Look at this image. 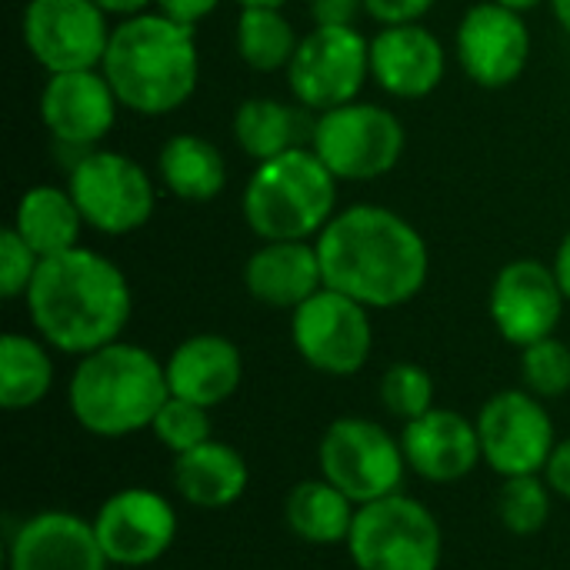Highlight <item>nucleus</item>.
Wrapping results in <instances>:
<instances>
[{
  "mask_svg": "<svg viewBox=\"0 0 570 570\" xmlns=\"http://www.w3.org/2000/svg\"><path fill=\"white\" fill-rule=\"evenodd\" d=\"M167 397V367L147 347L127 341L83 354L67 384L70 414L94 438L147 431Z\"/></svg>",
  "mask_w": 570,
  "mask_h": 570,
  "instance_id": "obj_4",
  "label": "nucleus"
},
{
  "mask_svg": "<svg viewBox=\"0 0 570 570\" xmlns=\"http://www.w3.org/2000/svg\"><path fill=\"white\" fill-rule=\"evenodd\" d=\"M444 43L421 23L381 27L371 40V77L401 100H421L444 80Z\"/></svg>",
  "mask_w": 570,
  "mask_h": 570,
  "instance_id": "obj_19",
  "label": "nucleus"
},
{
  "mask_svg": "<svg viewBox=\"0 0 570 570\" xmlns=\"http://www.w3.org/2000/svg\"><path fill=\"white\" fill-rule=\"evenodd\" d=\"M498 518L518 538L538 534L551 518V484L538 474L504 478V488L498 494Z\"/></svg>",
  "mask_w": 570,
  "mask_h": 570,
  "instance_id": "obj_30",
  "label": "nucleus"
},
{
  "mask_svg": "<svg viewBox=\"0 0 570 570\" xmlns=\"http://www.w3.org/2000/svg\"><path fill=\"white\" fill-rule=\"evenodd\" d=\"M554 274H558V284H561L564 297L570 301V230H568V237L561 240V247H558V257H554Z\"/></svg>",
  "mask_w": 570,
  "mask_h": 570,
  "instance_id": "obj_40",
  "label": "nucleus"
},
{
  "mask_svg": "<svg viewBox=\"0 0 570 570\" xmlns=\"http://www.w3.org/2000/svg\"><path fill=\"white\" fill-rule=\"evenodd\" d=\"M337 177L304 147L257 164L244 187V220L261 240H311L337 214Z\"/></svg>",
  "mask_w": 570,
  "mask_h": 570,
  "instance_id": "obj_5",
  "label": "nucleus"
},
{
  "mask_svg": "<svg viewBox=\"0 0 570 570\" xmlns=\"http://www.w3.org/2000/svg\"><path fill=\"white\" fill-rule=\"evenodd\" d=\"M564 304L568 297L554 267L531 257L504 264L491 284V321L498 334L521 351L554 337L564 317Z\"/></svg>",
  "mask_w": 570,
  "mask_h": 570,
  "instance_id": "obj_15",
  "label": "nucleus"
},
{
  "mask_svg": "<svg viewBox=\"0 0 570 570\" xmlns=\"http://www.w3.org/2000/svg\"><path fill=\"white\" fill-rule=\"evenodd\" d=\"M154 438L177 458L187 454L194 448H200L204 441L214 438V424H210V407L190 404L184 397H167V404L160 407V414L150 424Z\"/></svg>",
  "mask_w": 570,
  "mask_h": 570,
  "instance_id": "obj_32",
  "label": "nucleus"
},
{
  "mask_svg": "<svg viewBox=\"0 0 570 570\" xmlns=\"http://www.w3.org/2000/svg\"><path fill=\"white\" fill-rule=\"evenodd\" d=\"M381 404L407 424L434 407V377L414 361H397L381 377Z\"/></svg>",
  "mask_w": 570,
  "mask_h": 570,
  "instance_id": "obj_31",
  "label": "nucleus"
},
{
  "mask_svg": "<svg viewBox=\"0 0 570 570\" xmlns=\"http://www.w3.org/2000/svg\"><path fill=\"white\" fill-rule=\"evenodd\" d=\"M120 107L164 117L184 107L200 80V53L194 27L170 17L134 13L110 30V43L100 63Z\"/></svg>",
  "mask_w": 570,
  "mask_h": 570,
  "instance_id": "obj_3",
  "label": "nucleus"
},
{
  "mask_svg": "<svg viewBox=\"0 0 570 570\" xmlns=\"http://www.w3.org/2000/svg\"><path fill=\"white\" fill-rule=\"evenodd\" d=\"M364 13V0H311L314 27H354Z\"/></svg>",
  "mask_w": 570,
  "mask_h": 570,
  "instance_id": "obj_36",
  "label": "nucleus"
},
{
  "mask_svg": "<svg viewBox=\"0 0 570 570\" xmlns=\"http://www.w3.org/2000/svg\"><path fill=\"white\" fill-rule=\"evenodd\" d=\"M317 458L321 474L357 508L397 494L407 471L401 441L367 417H337L324 431Z\"/></svg>",
  "mask_w": 570,
  "mask_h": 570,
  "instance_id": "obj_8",
  "label": "nucleus"
},
{
  "mask_svg": "<svg viewBox=\"0 0 570 570\" xmlns=\"http://www.w3.org/2000/svg\"><path fill=\"white\" fill-rule=\"evenodd\" d=\"M240 7H284L287 0H237Z\"/></svg>",
  "mask_w": 570,
  "mask_h": 570,
  "instance_id": "obj_43",
  "label": "nucleus"
},
{
  "mask_svg": "<svg viewBox=\"0 0 570 570\" xmlns=\"http://www.w3.org/2000/svg\"><path fill=\"white\" fill-rule=\"evenodd\" d=\"M157 170L164 187L187 204H207L227 187L224 154L200 134H177L160 147Z\"/></svg>",
  "mask_w": 570,
  "mask_h": 570,
  "instance_id": "obj_25",
  "label": "nucleus"
},
{
  "mask_svg": "<svg viewBox=\"0 0 570 570\" xmlns=\"http://www.w3.org/2000/svg\"><path fill=\"white\" fill-rule=\"evenodd\" d=\"M551 7H554V17L561 20V27L570 33V0H551Z\"/></svg>",
  "mask_w": 570,
  "mask_h": 570,
  "instance_id": "obj_41",
  "label": "nucleus"
},
{
  "mask_svg": "<svg viewBox=\"0 0 570 570\" xmlns=\"http://www.w3.org/2000/svg\"><path fill=\"white\" fill-rule=\"evenodd\" d=\"M50 344L27 334L0 337V404L7 411L37 407L53 387Z\"/></svg>",
  "mask_w": 570,
  "mask_h": 570,
  "instance_id": "obj_27",
  "label": "nucleus"
},
{
  "mask_svg": "<svg viewBox=\"0 0 570 570\" xmlns=\"http://www.w3.org/2000/svg\"><path fill=\"white\" fill-rule=\"evenodd\" d=\"M247 294L257 304L297 311L324 287L317 244L307 240H264L244 267Z\"/></svg>",
  "mask_w": 570,
  "mask_h": 570,
  "instance_id": "obj_22",
  "label": "nucleus"
},
{
  "mask_svg": "<svg viewBox=\"0 0 570 570\" xmlns=\"http://www.w3.org/2000/svg\"><path fill=\"white\" fill-rule=\"evenodd\" d=\"M301 37L294 33L291 20L281 7H244L237 20V53L250 70L274 73L291 67Z\"/></svg>",
  "mask_w": 570,
  "mask_h": 570,
  "instance_id": "obj_29",
  "label": "nucleus"
},
{
  "mask_svg": "<svg viewBox=\"0 0 570 570\" xmlns=\"http://www.w3.org/2000/svg\"><path fill=\"white\" fill-rule=\"evenodd\" d=\"M521 381L534 397H561L570 391V347L558 337H544L521 351Z\"/></svg>",
  "mask_w": 570,
  "mask_h": 570,
  "instance_id": "obj_33",
  "label": "nucleus"
},
{
  "mask_svg": "<svg viewBox=\"0 0 570 570\" xmlns=\"http://www.w3.org/2000/svg\"><path fill=\"white\" fill-rule=\"evenodd\" d=\"M94 534L110 564L147 568L170 551L177 514L164 494L150 488H124L97 508Z\"/></svg>",
  "mask_w": 570,
  "mask_h": 570,
  "instance_id": "obj_14",
  "label": "nucleus"
},
{
  "mask_svg": "<svg viewBox=\"0 0 570 570\" xmlns=\"http://www.w3.org/2000/svg\"><path fill=\"white\" fill-rule=\"evenodd\" d=\"M458 63L488 90L511 87L531 60V30L524 17L498 0L474 3L458 27Z\"/></svg>",
  "mask_w": 570,
  "mask_h": 570,
  "instance_id": "obj_16",
  "label": "nucleus"
},
{
  "mask_svg": "<svg viewBox=\"0 0 570 570\" xmlns=\"http://www.w3.org/2000/svg\"><path fill=\"white\" fill-rule=\"evenodd\" d=\"M544 481L551 484L554 494H561L564 501H570V438L558 441L548 468H544Z\"/></svg>",
  "mask_w": 570,
  "mask_h": 570,
  "instance_id": "obj_38",
  "label": "nucleus"
},
{
  "mask_svg": "<svg viewBox=\"0 0 570 570\" xmlns=\"http://www.w3.org/2000/svg\"><path fill=\"white\" fill-rule=\"evenodd\" d=\"M401 448L407 468L431 484H454L468 478L478 461H484L478 424L448 407H431L428 414L407 421Z\"/></svg>",
  "mask_w": 570,
  "mask_h": 570,
  "instance_id": "obj_18",
  "label": "nucleus"
},
{
  "mask_svg": "<svg viewBox=\"0 0 570 570\" xmlns=\"http://www.w3.org/2000/svg\"><path fill=\"white\" fill-rule=\"evenodd\" d=\"M104 13H120V17H134L144 13L154 0H94Z\"/></svg>",
  "mask_w": 570,
  "mask_h": 570,
  "instance_id": "obj_39",
  "label": "nucleus"
},
{
  "mask_svg": "<svg viewBox=\"0 0 570 570\" xmlns=\"http://www.w3.org/2000/svg\"><path fill=\"white\" fill-rule=\"evenodd\" d=\"M23 297L40 341L77 357L120 341L134 314L124 271L90 247L43 257Z\"/></svg>",
  "mask_w": 570,
  "mask_h": 570,
  "instance_id": "obj_2",
  "label": "nucleus"
},
{
  "mask_svg": "<svg viewBox=\"0 0 570 570\" xmlns=\"http://www.w3.org/2000/svg\"><path fill=\"white\" fill-rule=\"evenodd\" d=\"M434 0H364V13L374 17L381 27H401V23H417Z\"/></svg>",
  "mask_w": 570,
  "mask_h": 570,
  "instance_id": "obj_35",
  "label": "nucleus"
},
{
  "mask_svg": "<svg viewBox=\"0 0 570 570\" xmlns=\"http://www.w3.org/2000/svg\"><path fill=\"white\" fill-rule=\"evenodd\" d=\"M367 311L371 307L334 287H321L314 297H307L291 321V337L304 364L327 377H351L364 371L374 351Z\"/></svg>",
  "mask_w": 570,
  "mask_h": 570,
  "instance_id": "obj_10",
  "label": "nucleus"
},
{
  "mask_svg": "<svg viewBox=\"0 0 570 570\" xmlns=\"http://www.w3.org/2000/svg\"><path fill=\"white\" fill-rule=\"evenodd\" d=\"M67 190L73 194L83 224L107 237H124L140 230L157 204L150 174L120 150H90L73 170Z\"/></svg>",
  "mask_w": 570,
  "mask_h": 570,
  "instance_id": "obj_9",
  "label": "nucleus"
},
{
  "mask_svg": "<svg viewBox=\"0 0 570 570\" xmlns=\"http://www.w3.org/2000/svg\"><path fill=\"white\" fill-rule=\"evenodd\" d=\"M83 214L70 190L37 184L30 187L13 210V230L37 250V257H53L80 247Z\"/></svg>",
  "mask_w": 570,
  "mask_h": 570,
  "instance_id": "obj_24",
  "label": "nucleus"
},
{
  "mask_svg": "<svg viewBox=\"0 0 570 570\" xmlns=\"http://www.w3.org/2000/svg\"><path fill=\"white\" fill-rule=\"evenodd\" d=\"M501 7H511V10H518V13H524V10H534V7H541L544 0H498Z\"/></svg>",
  "mask_w": 570,
  "mask_h": 570,
  "instance_id": "obj_42",
  "label": "nucleus"
},
{
  "mask_svg": "<svg viewBox=\"0 0 570 570\" xmlns=\"http://www.w3.org/2000/svg\"><path fill=\"white\" fill-rule=\"evenodd\" d=\"M371 77V40L357 27H314L287 67V87L311 110L351 104Z\"/></svg>",
  "mask_w": 570,
  "mask_h": 570,
  "instance_id": "obj_11",
  "label": "nucleus"
},
{
  "mask_svg": "<svg viewBox=\"0 0 570 570\" xmlns=\"http://www.w3.org/2000/svg\"><path fill=\"white\" fill-rule=\"evenodd\" d=\"M357 518V504L337 491L327 478L321 481H301L287 501H284V521L287 528L307 541V544H344L351 538Z\"/></svg>",
  "mask_w": 570,
  "mask_h": 570,
  "instance_id": "obj_26",
  "label": "nucleus"
},
{
  "mask_svg": "<svg viewBox=\"0 0 570 570\" xmlns=\"http://www.w3.org/2000/svg\"><path fill=\"white\" fill-rule=\"evenodd\" d=\"M404 124L394 110L351 100L324 110L311 134V150L337 180H374L391 174L404 157Z\"/></svg>",
  "mask_w": 570,
  "mask_h": 570,
  "instance_id": "obj_7",
  "label": "nucleus"
},
{
  "mask_svg": "<svg viewBox=\"0 0 570 570\" xmlns=\"http://www.w3.org/2000/svg\"><path fill=\"white\" fill-rule=\"evenodd\" d=\"M37 267H40L37 250H33L13 227H7V230L0 234V294H3L7 301L27 294V287H30V281H33V274H37Z\"/></svg>",
  "mask_w": 570,
  "mask_h": 570,
  "instance_id": "obj_34",
  "label": "nucleus"
},
{
  "mask_svg": "<svg viewBox=\"0 0 570 570\" xmlns=\"http://www.w3.org/2000/svg\"><path fill=\"white\" fill-rule=\"evenodd\" d=\"M154 3H157V10L164 17H170V20H177L184 27H194L204 17H210L220 0H154Z\"/></svg>",
  "mask_w": 570,
  "mask_h": 570,
  "instance_id": "obj_37",
  "label": "nucleus"
},
{
  "mask_svg": "<svg viewBox=\"0 0 570 570\" xmlns=\"http://www.w3.org/2000/svg\"><path fill=\"white\" fill-rule=\"evenodd\" d=\"M117 107L120 100L104 70L50 73L40 90V120L67 147L100 144L117 120Z\"/></svg>",
  "mask_w": 570,
  "mask_h": 570,
  "instance_id": "obj_17",
  "label": "nucleus"
},
{
  "mask_svg": "<svg viewBox=\"0 0 570 570\" xmlns=\"http://www.w3.org/2000/svg\"><path fill=\"white\" fill-rule=\"evenodd\" d=\"M94 521L70 511L27 518L10 541V570H107Z\"/></svg>",
  "mask_w": 570,
  "mask_h": 570,
  "instance_id": "obj_20",
  "label": "nucleus"
},
{
  "mask_svg": "<svg viewBox=\"0 0 570 570\" xmlns=\"http://www.w3.org/2000/svg\"><path fill=\"white\" fill-rule=\"evenodd\" d=\"M317 257L324 287L374 311L414 301L431 274V254L421 230L377 204L337 210L317 234Z\"/></svg>",
  "mask_w": 570,
  "mask_h": 570,
  "instance_id": "obj_1",
  "label": "nucleus"
},
{
  "mask_svg": "<svg viewBox=\"0 0 570 570\" xmlns=\"http://www.w3.org/2000/svg\"><path fill=\"white\" fill-rule=\"evenodd\" d=\"M347 551L357 570H438L444 538L438 518L397 491L357 508Z\"/></svg>",
  "mask_w": 570,
  "mask_h": 570,
  "instance_id": "obj_6",
  "label": "nucleus"
},
{
  "mask_svg": "<svg viewBox=\"0 0 570 570\" xmlns=\"http://www.w3.org/2000/svg\"><path fill=\"white\" fill-rule=\"evenodd\" d=\"M297 130H301L297 114L274 97H250L234 114V140L257 164L294 150Z\"/></svg>",
  "mask_w": 570,
  "mask_h": 570,
  "instance_id": "obj_28",
  "label": "nucleus"
},
{
  "mask_svg": "<svg viewBox=\"0 0 570 570\" xmlns=\"http://www.w3.org/2000/svg\"><path fill=\"white\" fill-rule=\"evenodd\" d=\"M167 387L174 397H184L200 407H217L237 394L244 381L240 347L224 334H194L174 347L164 361Z\"/></svg>",
  "mask_w": 570,
  "mask_h": 570,
  "instance_id": "obj_21",
  "label": "nucleus"
},
{
  "mask_svg": "<svg viewBox=\"0 0 570 570\" xmlns=\"http://www.w3.org/2000/svg\"><path fill=\"white\" fill-rule=\"evenodd\" d=\"M250 484V468L240 451L224 441H204L200 448L177 454L174 461V488L177 494L204 511L230 508L244 498Z\"/></svg>",
  "mask_w": 570,
  "mask_h": 570,
  "instance_id": "obj_23",
  "label": "nucleus"
},
{
  "mask_svg": "<svg viewBox=\"0 0 570 570\" xmlns=\"http://www.w3.org/2000/svg\"><path fill=\"white\" fill-rule=\"evenodd\" d=\"M484 464L501 478L541 474L558 448L554 421L531 391H501L478 414Z\"/></svg>",
  "mask_w": 570,
  "mask_h": 570,
  "instance_id": "obj_12",
  "label": "nucleus"
},
{
  "mask_svg": "<svg viewBox=\"0 0 570 570\" xmlns=\"http://www.w3.org/2000/svg\"><path fill=\"white\" fill-rule=\"evenodd\" d=\"M110 30L94 0H30L23 10V43L47 73L97 70Z\"/></svg>",
  "mask_w": 570,
  "mask_h": 570,
  "instance_id": "obj_13",
  "label": "nucleus"
}]
</instances>
